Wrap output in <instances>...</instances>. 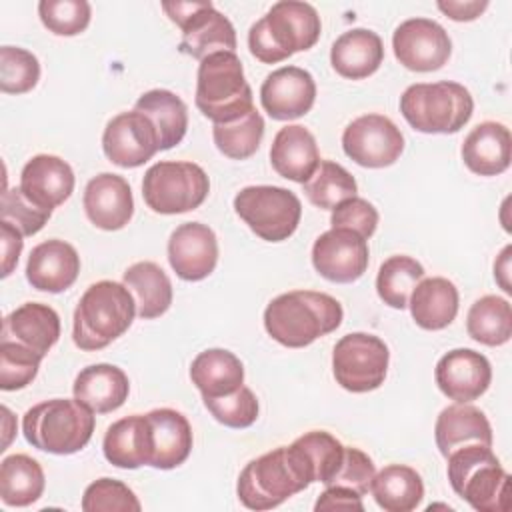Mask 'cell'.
<instances>
[{
    "instance_id": "1",
    "label": "cell",
    "mask_w": 512,
    "mask_h": 512,
    "mask_svg": "<svg viewBox=\"0 0 512 512\" xmlns=\"http://www.w3.org/2000/svg\"><path fill=\"white\" fill-rule=\"evenodd\" d=\"M312 482L310 464L292 442L250 460L238 476L236 494L250 510H272Z\"/></svg>"
},
{
    "instance_id": "2",
    "label": "cell",
    "mask_w": 512,
    "mask_h": 512,
    "mask_svg": "<svg viewBox=\"0 0 512 512\" xmlns=\"http://www.w3.org/2000/svg\"><path fill=\"white\" fill-rule=\"evenodd\" d=\"M340 302L314 290H292L276 296L264 310L266 332L282 346L304 348L342 324Z\"/></svg>"
},
{
    "instance_id": "3",
    "label": "cell",
    "mask_w": 512,
    "mask_h": 512,
    "mask_svg": "<svg viewBox=\"0 0 512 512\" xmlns=\"http://www.w3.org/2000/svg\"><path fill=\"white\" fill-rule=\"evenodd\" d=\"M320 16L308 2L282 0L248 30V48L264 64H276L294 52L310 50L320 38Z\"/></svg>"
},
{
    "instance_id": "4",
    "label": "cell",
    "mask_w": 512,
    "mask_h": 512,
    "mask_svg": "<svg viewBox=\"0 0 512 512\" xmlns=\"http://www.w3.org/2000/svg\"><path fill=\"white\" fill-rule=\"evenodd\" d=\"M136 314L130 290L114 280H100L86 288L76 310L72 338L80 350H102L122 336Z\"/></svg>"
},
{
    "instance_id": "5",
    "label": "cell",
    "mask_w": 512,
    "mask_h": 512,
    "mask_svg": "<svg viewBox=\"0 0 512 512\" xmlns=\"http://www.w3.org/2000/svg\"><path fill=\"white\" fill-rule=\"evenodd\" d=\"M452 490L478 512H506L510 508V476L500 466L492 446L468 444L446 456Z\"/></svg>"
},
{
    "instance_id": "6",
    "label": "cell",
    "mask_w": 512,
    "mask_h": 512,
    "mask_svg": "<svg viewBox=\"0 0 512 512\" xmlns=\"http://www.w3.org/2000/svg\"><path fill=\"white\" fill-rule=\"evenodd\" d=\"M22 432L28 444L50 454L82 450L94 432V412L76 398H52L26 410Z\"/></svg>"
},
{
    "instance_id": "7",
    "label": "cell",
    "mask_w": 512,
    "mask_h": 512,
    "mask_svg": "<svg viewBox=\"0 0 512 512\" xmlns=\"http://www.w3.org/2000/svg\"><path fill=\"white\" fill-rule=\"evenodd\" d=\"M194 102L214 124L234 122L254 108L252 88L236 52H214L200 60Z\"/></svg>"
},
{
    "instance_id": "8",
    "label": "cell",
    "mask_w": 512,
    "mask_h": 512,
    "mask_svg": "<svg viewBox=\"0 0 512 512\" xmlns=\"http://www.w3.org/2000/svg\"><path fill=\"white\" fill-rule=\"evenodd\" d=\"M472 110V94L452 80L412 84L400 96L404 120L424 134H454L464 128Z\"/></svg>"
},
{
    "instance_id": "9",
    "label": "cell",
    "mask_w": 512,
    "mask_h": 512,
    "mask_svg": "<svg viewBox=\"0 0 512 512\" xmlns=\"http://www.w3.org/2000/svg\"><path fill=\"white\" fill-rule=\"evenodd\" d=\"M210 190L206 172L194 162L162 160L152 164L142 180V196L158 214H182L198 208Z\"/></svg>"
},
{
    "instance_id": "10",
    "label": "cell",
    "mask_w": 512,
    "mask_h": 512,
    "mask_svg": "<svg viewBox=\"0 0 512 512\" xmlns=\"http://www.w3.org/2000/svg\"><path fill=\"white\" fill-rule=\"evenodd\" d=\"M236 214L266 242L288 240L302 216V204L282 186H246L234 198Z\"/></svg>"
},
{
    "instance_id": "11",
    "label": "cell",
    "mask_w": 512,
    "mask_h": 512,
    "mask_svg": "<svg viewBox=\"0 0 512 512\" xmlns=\"http://www.w3.org/2000/svg\"><path fill=\"white\" fill-rule=\"evenodd\" d=\"M164 12L182 30L178 50L196 60L236 50V30L212 2H162Z\"/></svg>"
},
{
    "instance_id": "12",
    "label": "cell",
    "mask_w": 512,
    "mask_h": 512,
    "mask_svg": "<svg viewBox=\"0 0 512 512\" xmlns=\"http://www.w3.org/2000/svg\"><path fill=\"white\" fill-rule=\"evenodd\" d=\"M390 352L384 340L366 332L342 336L332 352V372L336 382L354 394L382 386L388 372Z\"/></svg>"
},
{
    "instance_id": "13",
    "label": "cell",
    "mask_w": 512,
    "mask_h": 512,
    "mask_svg": "<svg viewBox=\"0 0 512 512\" xmlns=\"http://www.w3.org/2000/svg\"><path fill=\"white\" fill-rule=\"evenodd\" d=\"M342 148L350 160L364 168H384L400 158L404 136L388 116L364 114L344 128Z\"/></svg>"
},
{
    "instance_id": "14",
    "label": "cell",
    "mask_w": 512,
    "mask_h": 512,
    "mask_svg": "<svg viewBox=\"0 0 512 512\" xmlns=\"http://www.w3.org/2000/svg\"><path fill=\"white\" fill-rule=\"evenodd\" d=\"M392 48L396 60L414 72H434L452 54L448 32L430 18L404 20L392 34Z\"/></svg>"
},
{
    "instance_id": "15",
    "label": "cell",
    "mask_w": 512,
    "mask_h": 512,
    "mask_svg": "<svg viewBox=\"0 0 512 512\" xmlns=\"http://www.w3.org/2000/svg\"><path fill=\"white\" fill-rule=\"evenodd\" d=\"M102 150L112 164L136 168L160 150V138L154 124L142 112H120L104 128Z\"/></svg>"
},
{
    "instance_id": "16",
    "label": "cell",
    "mask_w": 512,
    "mask_h": 512,
    "mask_svg": "<svg viewBox=\"0 0 512 512\" xmlns=\"http://www.w3.org/2000/svg\"><path fill=\"white\" fill-rule=\"evenodd\" d=\"M368 242L348 228H330L320 234L312 246V264L316 272L338 284L358 280L368 268Z\"/></svg>"
},
{
    "instance_id": "17",
    "label": "cell",
    "mask_w": 512,
    "mask_h": 512,
    "mask_svg": "<svg viewBox=\"0 0 512 512\" xmlns=\"http://www.w3.org/2000/svg\"><path fill=\"white\" fill-rule=\"evenodd\" d=\"M168 262L178 278L198 282L210 276L218 262V240L202 222L180 224L168 240Z\"/></svg>"
},
{
    "instance_id": "18",
    "label": "cell",
    "mask_w": 512,
    "mask_h": 512,
    "mask_svg": "<svg viewBox=\"0 0 512 512\" xmlns=\"http://www.w3.org/2000/svg\"><path fill=\"white\" fill-rule=\"evenodd\" d=\"M316 100V82L300 66H282L266 76L260 88L262 108L274 120H294L310 112Z\"/></svg>"
},
{
    "instance_id": "19",
    "label": "cell",
    "mask_w": 512,
    "mask_h": 512,
    "mask_svg": "<svg viewBox=\"0 0 512 512\" xmlns=\"http://www.w3.org/2000/svg\"><path fill=\"white\" fill-rule=\"evenodd\" d=\"M434 378L440 392L450 400L472 402L488 390L492 368L484 354L470 348H456L438 360Z\"/></svg>"
},
{
    "instance_id": "20",
    "label": "cell",
    "mask_w": 512,
    "mask_h": 512,
    "mask_svg": "<svg viewBox=\"0 0 512 512\" xmlns=\"http://www.w3.org/2000/svg\"><path fill=\"white\" fill-rule=\"evenodd\" d=\"M84 212L100 230H120L134 214L132 190L126 178L110 172L94 176L84 188Z\"/></svg>"
},
{
    "instance_id": "21",
    "label": "cell",
    "mask_w": 512,
    "mask_h": 512,
    "mask_svg": "<svg viewBox=\"0 0 512 512\" xmlns=\"http://www.w3.org/2000/svg\"><path fill=\"white\" fill-rule=\"evenodd\" d=\"M20 190L30 202L52 212L70 198L74 190V172L66 160L54 154H38L22 168Z\"/></svg>"
},
{
    "instance_id": "22",
    "label": "cell",
    "mask_w": 512,
    "mask_h": 512,
    "mask_svg": "<svg viewBox=\"0 0 512 512\" xmlns=\"http://www.w3.org/2000/svg\"><path fill=\"white\" fill-rule=\"evenodd\" d=\"M80 274V256L64 240L52 238L32 248L26 262V280L42 292H64Z\"/></svg>"
},
{
    "instance_id": "23",
    "label": "cell",
    "mask_w": 512,
    "mask_h": 512,
    "mask_svg": "<svg viewBox=\"0 0 512 512\" xmlns=\"http://www.w3.org/2000/svg\"><path fill=\"white\" fill-rule=\"evenodd\" d=\"M60 338V318L54 308L40 302H26L12 310L2 322L0 340L18 342L42 358Z\"/></svg>"
},
{
    "instance_id": "24",
    "label": "cell",
    "mask_w": 512,
    "mask_h": 512,
    "mask_svg": "<svg viewBox=\"0 0 512 512\" xmlns=\"http://www.w3.org/2000/svg\"><path fill=\"white\" fill-rule=\"evenodd\" d=\"M270 162L282 178L304 184L320 164L316 138L300 124L280 128L270 146Z\"/></svg>"
},
{
    "instance_id": "25",
    "label": "cell",
    "mask_w": 512,
    "mask_h": 512,
    "mask_svg": "<svg viewBox=\"0 0 512 512\" xmlns=\"http://www.w3.org/2000/svg\"><path fill=\"white\" fill-rule=\"evenodd\" d=\"M510 130L494 120L480 122L462 142V160L478 176H496L510 166Z\"/></svg>"
},
{
    "instance_id": "26",
    "label": "cell",
    "mask_w": 512,
    "mask_h": 512,
    "mask_svg": "<svg viewBox=\"0 0 512 512\" xmlns=\"http://www.w3.org/2000/svg\"><path fill=\"white\" fill-rule=\"evenodd\" d=\"M104 456L118 468L150 466L152 430L146 414H132L108 426L102 442Z\"/></svg>"
},
{
    "instance_id": "27",
    "label": "cell",
    "mask_w": 512,
    "mask_h": 512,
    "mask_svg": "<svg viewBox=\"0 0 512 512\" xmlns=\"http://www.w3.org/2000/svg\"><path fill=\"white\" fill-rule=\"evenodd\" d=\"M434 438L440 454L446 458L456 448L468 444L492 446V428L480 408L468 402H456L438 414Z\"/></svg>"
},
{
    "instance_id": "28",
    "label": "cell",
    "mask_w": 512,
    "mask_h": 512,
    "mask_svg": "<svg viewBox=\"0 0 512 512\" xmlns=\"http://www.w3.org/2000/svg\"><path fill=\"white\" fill-rule=\"evenodd\" d=\"M152 430V468L172 470L186 462L192 450V428L186 416L174 408H156L148 414Z\"/></svg>"
},
{
    "instance_id": "29",
    "label": "cell",
    "mask_w": 512,
    "mask_h": 512,
    "mask_svg": "<svg viewBox=\"0 0 512 512\" xmlns=\"http://www.w3.org/2000/svg\"><path fill=\"white\" fill-rule=\"evenodd\" d=\"M74 398L94 414L118 410L130 392L128 376L114 364H92L80 370L72 386Z\"/></svg>"
},
{
    "instance_id": "30",
    "label": "cell",
    "mask_w": 512,
    "mask_h": 512,
    "mask_svg": "<svg viewBox=\"0 0 512 512\" xmlns=\"http://www.w3.org/2000/svg\"><path fill=\"white\" fill-rule=\"evenodd\" d=\"M384 60V46L376 32L368 28H352L342 32L330 50L332 68L348 80L372 76Z\"/></svg>"
},
{
    "instance_id": "31",
    "label": "cell",
    "mask_w": 512,
    "mask_h": 512,
    "mask_svg": "<svg viewBox=\"0 0 512 512\" xmlns=\"http://www.w3.org/2000/svg\"><path fill=\"white\" fill-rule=\"evenodd\" d=\"M408 306L414 322L424 330H442L458 314V288L442 276L422 278L410 298Z\"/></svg>"
},
{
    "instance_id": "32",
    "label": "cell",
    "mask_w": 512,
    "mask_h": 512,
    "mask_svg": "<svg viewBox=\"0 0 512 512\" xmlns=\"http://www.w3.org/2000/svg\"><path fill=\"white\" fill-rule=\"evenodd\" d=\"M190 378L202 398H218L244 384V366L234 352L210 348L192 360Z\"/></svg>"
},
{
    "instance_id": "33",
    "label": "cell",
    "mask_w": 512,
    "mask_h": 512,
    "mask_svg": "<svg viewBox=\"0 0 512 512\" xmlns=\"http://www.w3.org/2000/svg\"><path fill=\"white\" fill-rule=\"evenodd\" d=\"M124 286L136 302V314L142 320L162 316L172 304V282L168 274L150 260L136 262L124 270Z\"/></svg>"
},
{
    "instance_id": "34",
    "label": "cell",
    "mask_w": 512,
    "mask_h": 512,
    "mask_svg": "<svg viewBox=\"0 0 512 512\" xmlns=\"http://www.w3.org/2000/svg\"><path fill=\"white\" fill-rule=\"evenodd\" d=\"M370 492L386 512H412L424 498V482L414 468L388 464L374 474Z\"/></svg>"
},
{
    "instance_id": "35",
    "label": "cell",
    "mask_w": 512,
    "mask_h": 512,
    "mask_svg": "<svg viewBox=\"0 0 512 512\" xmlns=\"http://www.w3.org/2000/svg\"><path fill=\"white\" fill-rule=\"evenodd\" d=\"M134 110L142 112L154 124L160 138V150H170L184 138L188 128V108L174 92L164 88L148 90L136 100Z\"/></svg>"
},
{
    "instance_id": "36",
    "label": "cell",
    "mask_w": 512,
    "mask_h": 512,
    "mask_svg": "<svg viewBox=\"0 0 512 512\" xmlns=\"http://www.w3.org/2000/svg\"><path fill=\"white\" fill-rule=\"evenodd\" d=\"M46 486L44 470L28 454L6 456L0 464V498L6 506L24 508L34 504Z\"/></svg>"
},
{
    "instance_id": "37",
    "label": "cell",
    "mask_w": 512,
    "mask_h": 512,
    "mask_svg": "<svg viewBox=\"0 0 512 512\" xmlns=\"http://www.w3.org/2000/svg\"><path fill=\"white\" fill-rule=\"evenodd\" d=\"M468 336L484 346H502L512 336V308L506 298L486 294L478 298L466 318Z\"/></svg>"
},
{
    "instance_id": "38",
    "label": "cell",
    "mask_w": 512,
    "mask_h": 512,
    "mask_svg": "<svg viewBox=\"0 0 512 512\" xmlns=\"http://www.w3.org/2000/svg\"><path fill=\"white\" fill-rule=\"evenodd\" d=\"M424 278V268L410 256H390L382 262L376 276V292L384 304L396 310L408 306L414 286Z\"/></svg>"
},
{
    "instance_id": "39",
    "label": "cell",
    "mask_w": 512,
    "mask_h": 512,
    "mask_svg": "<svg viewBox=\"0 0 512 512\" xmlns=\"http://www.w3.org/2000/svg\"><path fill=\"white\" fill-rule=\"evenodd\" d=\"M302 186L306 198L322 210H332L358 192L354 176L332 160H320L314 174Z\"/></svg>"
},
{
    "instance_id": "40",
    "label": "cell",
    "mask_w": 512,
    "mask_h": 512,
    "mask_svg": "<svg viewBox=\"0 0 512 512\" xmlns=\"http://www.w3.org/2000/svg\"><path fill=\"white\" fill-rule=\"evenodd\" d=\"M264 136V120L256 108H252L242 118L228 122V124H214L212 138L216 148L232 158V160H246L250 158Z\"/></svg>"
},
{
    "instance_id": "41",
    "label": "cell",
    "mask_w": 512,
    "mask_h": 512,
    "mask_svg": "<svg viewBox=\"0 0 512 512\" xmlns=\"http://www.w3.org/2000/svg\"><path fill=\"white\" fill-rule=\"evenodd\" d=\"M294 444L306 456L312 476H314V482H322L324 486H328L342 462L344 444L340 440H336L330 432H324V430L306 432L304 436L296 438Z\"/></svg>"
},
{
    "instance_id": "42",
    "label": "cell",
    "mask_w": 512,
    "mask_h": 512,
    "mask_svg": "<svg viewBox=\"0 0 512 512\" xmlns=\"http://www.w3.org/2000/svg\"><path fill=\"white\" fill-rule=\"evenodd\" d=\"M40 80L38 58L18 46L0 48V90L4 94L30 92Z\"/></svg>"
},
{
    "instance_id": "43",
    "label": "cell",
    "mask_w": 512,
    "mask_h": 512,
    "mask_svg": "<svg viewBox=\"0 0 512 512\" xmlns=\"http://www.w3.org/2000/svg\"><path fill=\"white\" fill-rule=\"evenodd\" d=\"M40 362L42 356L34 350L18 342L0 340V388L10 392L28 386L36 378Z\"/></svg>"
},
{
    "instance_id": "44",
    "label": "cell",
    "mask_w": 512,
    "mask_h": 512,
    "mask_svg": "<svg viewBox=\"0 0 512 512\" xmlns=\"http://www.w3.org/2000/svg\"><path fill=\"white\" fill-rule=\"evenodd\" d=\"M42 24L56 36H76L90 24L92 8L86 0H40Z\"/></svg>"
},
{
    "instance_id": "45",
    "label": "cell",
    "mask_w": 512,
    "mask_h": 512,
    "mask_svg": "<svg viewBox=\"0 0 512 512\" xmlns=\"http://www.w3.org/2000/svg\"><path fill=\"white\" fill-rule=\"evenodd\" d=\"M136 494L120 480L100 478L92 482L82 496L84 512H140Z\"/></svg>"
},
{
    "instance_id": "46",
    "label": "cell",
    "mask_w": 512,
    "mask_h": 512,
    "mask_svg": "<svg viewBox=\"0 0 512 512\" xmlns=\"http://www.w3.org/2000/svg\"><path fill=\"white\" fill-rule=\"evenodd\" d=\"M204 406L220 424L228 428H248L258 418V400L246 386L218 398H204Z\"/></svg>"
},
{
    "instance_id": "47",
    "label": "cell",
    "mask_w": 512,
    "mask_h": 512,
    "mask_svg": "<svg viewBox=\"0 0 512 512\" xmlns=\"http://www.w3.org/2000/svg\"><path fill=\"white\" fill-rule=\"evenodd\" d=\"M2 220L10 222L14 228H18L22 232V236H32L36 232H40L44 228V224L48 222V218L52 216V212L42 210L40 206H36L34 202H30L20 186L8 188L2 192Z\"/></svg>"
},
{
    "instance_id": "48",
    "label": "cell",
    "mask_w": 512,
    "mask_h": 512,
    "mask_svg": "<svg viewBox=\"0 0 512 512\" xmlns=\"http://www.w3.org/2000/svg\"><path fill=\"white\" fill-rule=\"evenodd\" d=\"M374 474V462L366 452L352 446H344L342 462L328 486H344L364 496L370 490Z\"/></svg>"
},
{
    "instance_id": "49",
    "label": "cell",
    "mask_w": 512,
    "mask_h": 512,
    "mask_svg": "<svg viewBox=\"0 0 512 512\" xmlns=\"http://www.w3.org/2000/svg\"><path fill=\"white\" fill-rule=\"evenodd\" d=\"M332 228H348L360 234L362 238H370L378 226V210L364 198L352 196L332 208L330 216Z\"/></svg>"
},
{
    "instance_id": "50",
    "label": "cell",
    "mask_w": 512,
    "mask_h": 512,
    "mask_svg": "<svg viewBox=\"0 0 512 512\" xmlns=\"http://www.w3.org/2000/svg\"><path fill=\"white\" fill-rule=\"evenodd\" d=\"M316 512H332V510H364L362 504V496L350 488L344 486H326V490L318 496L316 504H314Z\"/></svg>"
},
{
    "instance_id": "51",
    "label": "cell",
    "mask_w": 512,
    "mask_h": 512,
    "mask_svg": "<svg viewBox=\"0 0 512 512\" xmlns=\"http://www.w3.org/2000/svg\"><path fill=\"white\" fill-rule=\"evenodd\" d=\"M0 238H2V278H6L12 274V270L18 264L24 240H22V232L4 220L0 224Z\"/></svg>"
},
{
    "instance_id": "52",
    "label": "cell",
    "mask_w": 512,
    "mask_h": 512,
    "mask_svg": "<svg viewBox=\"0 0 512 512\" xmlns=\"http://www.w3.org/2000/svg\"><path fill=\"white\" fill-rule=\"evenodd\" d=\"M448 18L456 20V22H468L478 18L486 8L488 2L486 0H468V2H460V0H448V2H438L436 4Z\"/></svg>"
},
{
    "instance_id": "53",
    "label": "cell",
    "mask_w": 512,
    "mask_h": 512,
    "mask_svg": "<svg viewBox=\"0 0 512 512\" xmlns=\"http://www.w3.org/2000/svg\"><path fill=\"white\" fill-rule=\"evenodd\" d=\"M510 246H506L504 250H502V254H500V260L494 264V276H496V280L500 282V286H502V290L504 292H512V288H510V282H508V256H510Z\"/></svg>"
}]
</instances>
